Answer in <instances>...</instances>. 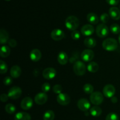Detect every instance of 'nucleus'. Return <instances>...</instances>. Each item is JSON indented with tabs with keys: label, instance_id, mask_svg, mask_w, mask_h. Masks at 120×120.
Instances as JSON below:
<instances>
[{
	"label": "nucleus",
	"instance_id": "nucleus-30",
	"mask_svg": "<svg viewBox=\"0 0 120 120\" xmlns=\"http://www.w3.org/2000/svg\"><path fill=\"white\" fill-rule=\"evenodd\" d=\"M110 31L114 34H118L120 33V27L117 24H113L110 26Z\"/></svg>",
	"mask_w": 120,
	"mask_h": 120
},
{
	"label": "nucleus",
	"instance_id": "nucleus-43",
	"mask_svg": "<svg viewBox=\"0 0 120 120\" xmlns=\"http://www.w3.org/2000/svg\"><path fill=\"white\" fill-rule=\"evenodd\" d=\"M5 1H11V0H5Z\"/></svg>",
	"mask_w": 120,
	"mask_h": 120
},
{
	"label": "nucleus",
	"instance_id": "nucleus-15",
	"mask_svg": "<svg viewBox=\"0 0 120 120\" xmlns=\"http://www.w3.org/2000/svg\"><path fill=\"white\" fill-rule=\"evenodd\" d=\"M81 33L84 36H90L94 32V28L93 26L90 24H86L81 28Z\"/></svg>",
	"mask_w": 120,
	"mask_h": 120
},
{
	"label": "nucleus",
	"instance_id": "nucleus-29",
	"mask_svg": "<svg viewBox=\"0 0 120 120\" xmlns=\"http://www.w3.org/2000/svg\"><path fill=\"white\" fill-rule=\"evenodd\" d=\"M83 91L87 94H91L93 92L94 87L90 84H86L83 87Z\"/></svg>",
	"mask_w": 120,
	"mask_h": 120
},
{
	"label": "nucleus",
	"instance_id": "nucleus-41",
	"mask_svg": "<svg viewBox=\"0 0 120 120\" xmlns=\"http://www.w3.org/2000/svg\"><path fill=\"white\" fill-rule=\"evenodd\" d=\"M111 102H112V103H116V102H117V101H118L117 98L115 97V96H112V98H111Z\"/></svg>",
	"mask_w": 120,
	"mask_h": 120
},
{
	"label": "nucleus",
	"instance_id": "nucleus-36",
	"mask_svg": "<svg viewBox=\"0 0 120 120\" xmlns=\"http://www.w3.org/2000/svg\"><path fill=\"white\" fill-rule=\"evenodd\" d=\"M50 89V85L48 82H45L42 86V90L44 92L47 93Z\"/></svg>",
	"mask_w": 120,
	"mask_h": 120
},
{
	"label": "nucleus",
	"instance_id": "nucleus-20",
	"mask_svg": "<svg viewBox=\"0 0 120 120\" xmlns=\"http://www.w3.org/2000/svg\"><path fill=\"white\" fill-rule=\"evenodd\" d=\"M14 120H31V116L25 112H19L15 114Z\"/></svg>",
	"mask_w": 120,
	"mask_h": 120
},
{
	"label": "nucleus",
	"instance_id": "nucleus-8",
	"mask_svg": "<svg viewBox=\"0 0 120 120\" xmlns=\"http://www.w3.org/2000/svg\"><path fill=\"white\" fill-rule=\"evenodd\" d=\"M103 94L107 98H112L116 92V88L112 85L107 84L105 85L103 89Z\"/></svg>",
	"mask_w": 120,
	"mask_h": 120
},
{
	"label": "nucleus",
	"instance_id": "nucleus-38",
	"mask_svg": "<svg viewBox=\"0 0 120 120\" xmlns=\"http://www.w3.org/2000/svg\"><path fill=\"white\" fill-rule=\"evenodd\" d=\"M8 43L9 44V47H12V48H14L17 45V42H16V40H14V39H9Z\"/></svg>",
	"mask_w": 120,
	"mask_h": 120
},
{
	"label": "nucleus",
	"instance_id": "nucleus-16",
	"mask_svg": "<svg viewBox=\"0 0 120 120\" xmlns=\"http://www.w3.org/2000/svg\"><path fill=\"white\" fill-rule=\"evenodd\" d=\"M109 15L114 20H118L120 19V10L116 7H112L109 9Z\"/></svg>",
	"mask_w": 120,
	"mask_h": 120
},
{
	"label": "nucleus",
	"instance_id": "nucleus-6",
	"mask_svg": "<svg viewBox=\"0 0 120 120\" xmlns=\"http://www.w3.org/2000/svg\"><path fill=\"white\" fill-rule=\"evenodd\" d=\"M8 95L9 98L12 100H16L22 95V89L19 87H13L8 91Z\"/></svg>",
	"mask_w": 120,
	"mask_h": 120
},
{
	"label": "nucleus",
	"instance_id": "nucleus-4",
	"mask_svg": "<svg viewBox=\"0 0 120 120\" xmlns=\"http://www.w3.org/2000/svg\"><path fill=\"white\" fill-rule=\"evenodd\" d=\"M90 102L94 105H98L102 104L104 101V96L102 93L99 91L93 92L90 96Z\"/></svg>",
	"mask_w": 120,
	"mask_h": 120
},
{
	"label": "nucleus",
	"instance_id": "nucleus-9",
	"mask_svg": "<svg viewBox=\"0 0 120 120\" xmlns=\"http://www.w3.org/2000/svg\"><path fill=\"white\" fill-rule=\"evenodd\" d=\"M65 36L64 32L60 29H55L50 33V36L53 40L56 41H60Z\"/></svg>",
	"mask_w": 120,
	"mask_h": 120
},
{
	"label": "nucleus",
	"instance_id": "nucleus-35",
	"mask_svg": "<svg viewBox=\"0 0 120 120\" xmlns=\"http://www.w3.org/2000/svg\"><path fill=\"white\" fill-rule=\"evenodd\" d=\"M71 36L72 39L74 40H78L80 38V33L79 31L77 30L73 31V32L71 34Z\"/></svg>",
	"mask_w": 120,
	"mask_h": 120
},
{
	"label": "nucleus",
	"instance_id": "nucleus-31",
	"mask_svg": "<svg viewBox=\"0 0 120 120\" xmlns=\"http://www.w3.org/2000/svg\"><path fill=\"white\" fill-rule=\"evenodd\" d=\"M8 71V66L7 64L2 60L0 61V73L3 74L6 73Z\"/></svg>",
	"mask_w": 120,
	"mask_h": 120
},
{
	"label": "nucleus",
	"instance_id": "nucleus-13",
	"mask_svg": "<svg viewBox=\"0 0 120 120\" xmlns=\"http://www.w3.org/2000/svg\"><path fill=\"white\" fill-rule=\"evenodd\" d=\"M48 95L45 92H39L35 96V102L38 105H43L48 101Z\"/></svg>",
	"mask_w": 120,
	"mask_h": 120
},
{
	"label": "nucleus",
	"instance_id": "nucleus-10",
	"mask_svg": "<svg viewBox=\"0 0 120 120\" xmlns=\"http://www.w3.org/2000/svg\"><path fill=\"white\" fill-rule=\"evenodd\" d=\"M77 107L82 111H87L90 108V103L87 99L81 98L77 102Z\"/></svg>",
	"mask_w": 120,
	"mask_h": 120
},
{
	"label": "nucleus",
	"instance_id": "nucleus-21",
	"mask_svg": "<svg viewBox=\"0 0 120 120\" xmlns=\"http://www.w3.org/2000/svg\"><path fill=\"white\" fill-rule=\"evenodd\" d=\"M9 41V34L8 32L4 29L0 30V43L1 44H4Z\"/></svg>",
	"mask_w": 120,
	"mask_h": 120
},
{
	"label": "nucleus",
	"instance_id": "nucleus-24",
	"mask_svg": "<svg viewBox=\"0 0 120 120\" xmlns=\"http://www.w3.org/2000/svg\"><path fill=\"white\" fill-rule=\"evenodd\" d=\"M10 48L7 45H2L0 50V55L2 58H7L10 55Z\"/></svg>",
	"mask_w": 120,
	"mask_h": 120
},
{
	"label": "nucleus",
	"instance_id": "nucleus-23",
	"mask_svg": "<svg viewBox=\"0 0 120 120\" xmlns=\"http://www.w3.org/2000/svg\"><path fill=\"white\" fill-rule=\"evenodd\" d=\"M96 40L94 38L92 37H87L84 40V44L85 46L87 48H92L96 47Z\"/></svg>",
	"mask_w": 120,
	"mask_h": 120
},
{
	"label": "nucleus",
	"instance_id": "nucleus-44",
	"mask_svg": "<svg viewBox=\"0 0 120 120\" xmlns=\"http://www.w3.org/2000/svg\"></svg>",
	"mask_w": 120,
	"mask_h": 120
},
{
	"label": "nucleus",
	"instance_id": "nucleus-27",
	"mask_svg": "<svg viewBox=\"0 0 120 120\" xmlns=\"http://www.w3.org/2000/svg\"><path fill=\"white\" fill-rule=\"evenodd\" d=\"M55 118V113L52 110H48L44 113L43 120H53Z\"/></svg>",
	"mask_w": 120,
	"mask_h": 120
},
{
	"label": "nucleus",
	"instance_id": "nucleus-33",
	"mask_svg": "<svg viewBox=\"0 0 120 120\" xmlns=\"http://www.w3.org/2000/svg\"><path fill=\"white\" fill-rule=\"evenodd\" d=\"M109 19H110V15L107 13H103L101 15L100 20L103 24L107 23L108 21H109Z\"/></svg>",
	"mask_w": 120,
	"mask_h": 120
},
{
	"label": "nucleus",
	"instance_id": "nucleus-5",
	"mask_svg": "<svg viewBox=\"0 0 120 120\" xmlns=\"http://www.w3.org/2000/svg\"><path fill=\"white\" fill-rule=\"evenodd\" d=\"M96 34L100 38L106 37L109 34V29L105 24H100L96 28Z\"/></svg>",
	"mask_w": 120,
	"mask_h": 120
},
{
	"label": "nucleus",
	"instance_id": "nucleus-37",
	"mask_svg": "<svg viewBox=\"0 0 120 120\" xmlns=\"http://www.w3.org/2000/svg\"><path fill=\"white\" fill-rule=\"evenodd\" d=\"M13 82V79L12 77H11V76H6L5 78H4L3 80V82L5 85H9L11 84Z\"/></svg>",
	"mask_w": 120,
	"mask_h": 120
},
{
	"label": "nucleus",
	"instance_id": "nucleus-32",
	"mask_svg": "<svg viewBox=\"0 0 120 120\" xmlns=\"http://www.w3.org/2000/svg\"><path fill=\"white\" fill-rule=\"evenodd\" d=\"M105 120H119V117L116 113L110 112L107 115Z\"/></svg>",
	"mask_w": 120,
	"mask_h": 120
},
{
	"label": "nucleus",
	"instance_id": "nucleus-18",
	"mask_svg": "<svg viewBox=\"0 0 120 120\" xmlns=\"http://www.w3.org/2000/svg\"><path fill=\"white\" fill-rule=\"evenodd\" d=\"M21 72H22V71H21L20 67H19L18 65H16L12 66L10 69L11 76L13 78H18L21 75Z\"/></svg>",
	"mask_w": 120,
	"mask_h": 120
},
{
	"label": "nucleus",
	"instance_id": "nucleus-17",
	"mask_svg": "<svg viewBox=\"0 0 120 120\" xmlns=\"http://www.w3.org/2000/svg\"><path fill=\"white\" fill-rule=\"evenodd\" d=\"M42 57V54L39 49H34L30 51V58L34 62H38L41 60Z\"/></svg>",
	"mask_w": 120,
	"mask_h": 120
},
{
	"label": "nucleus",
	"instance_id": "nucleus-22",
	"mask_svg": "<svg viewBox=\"0 0 120 120\" xmlns=\"http://www.w3.org/2000/svg\"><path fill=\"white\" fill-rule=\"evenodd\" d=\"M87 20L91 24H97L99 22V18L95 13L90 12L87 16Z\"/></svg>",
	"mask_w": 120,
	"mask_h": 120
},
{
	"label": "nucleus",
	"instance_id": "nucleus-12",
	"mask_svg": "<svg viewBox=\"0 0 120 120\" xmlns=\"http://www.w3.org/2000/svg\"><path fill=\"white\" fill-rule=\"evenodd\" d=\"M56 71L53 68H47L43 70L42 75L46 80H52L56 76Z\"/></svg>",
	"mask_w": 120,
	"mask_h": 120
},
{
	"label": "nucleus",
	"instance_id": "nucleus-3",
	"mask_svg": "<svg viewBox=\"0 0 120 120\" xmlns=\"http://www.w3.org/2000/svg\"><path fill=\"white\" fill-rule=\"evenodd\" d=\"M73 71L75 74L78 76H82L86 73V67L83 62L80 61H77L74 64Z\"/></svg>",
	"mask_w": 120,
	"mask_h": 120
},
{
	"label": "nucleus",
	"instance_id": "nucleus-42",
	"mask_svg": "<svg viewBox=\"0 0 120 120\" xmlns=\"http://www.w3.org/2000/svg\"><path fill=\"white\" fill-rule=\"evenodd\" d=\"M118 42H119V43L120 44V34L119 36H118Z\"/></svg>",
	"mask_w": 120,
	"mask_h": 120
},
{
	"label": "nucleus",
	"instance_id": "nucleus-28",
	"mask_svg": "<svg viewBox=\"0 0 120 120\" xmlns=\"http://www.w3.org/2000/svg\"><path fill=\"white\" fill-rule=\"evenodd\" d=\"M5 111L8 114H12L16 111V107L12 104H7L5 105Z\"/></svg>",
	"mask_w": 120,
	"mask_h": 120
},
{
	"label": "nucleus",
	"instance_id": "nucleus-7",
	"mask_svg": "<svg viewBox=\"0 0 120 120\" xmlns=\"http://www.w3.org/2000/svg\"><path fill=\"white\" fill-rule=\"evenodd\" d=\"M57 102L61 105H67L70 102V97L65 93H60L57 96Z\"/></svg>",
	"mask_w": 120,
	"mask_h": 120
},
{
	"label": "nucleus",
	"instance_id": "nucleus-19",
	"mask_svg": "<svg viewBox=\"0 0 120 120\" xmlns=\"http://www.w3.org/2000/svg\"><path fill=\"white\" fill-rule=\"evenodd\" d=\"M68 60H69V58H68V54L65 52H60L57 55V61L60 65H64L66 64L68 62Z\"/></svg>",
	"mask_w": 120,
	"mask_h": 120
},
{
	"label": "nucleus",
	"instance_id": "nucleus-26",
	"mask_svg": "<svg viewBox=\"0 0 120 120\" xmlns=\"http://www.w3.org/2000/svg\"><path fill=\"white\" fill-rule=\"evenodd\" d=\"M90 113L93 116L97 117L101 114L102 109H101L100 107L98 106H94L90 109Z\"/></svg>",
	"mask_w": 120,
	"mask_h": 120
},
{
	"label": "nucleus",
	"instance_id": "nucleus-39",
	"mask_svg": "<svg viewBox=\"0 0 120 120\" xmlns=\"http://www.w3.org/2000/svg\"><path fill=\"white\" fill-rule=\"evenodd\" d=\"M8 98H9V96H8V95L6 94H2L0 96V100L2 102H7L8 101Z\"/></svg>",
	"mask_w": 120,
	"mask_h": 120
},
{
	"label": "nucleus",
	"instance_id": "nucleus-2",
	"mask_svg": "<svg viewBox=\"0 0 120 120\" xmlns=\"http://www.w3.org/2000/svg\"><path fill=\"white\" fill-rule=\"evenodd\" d=\"M80 21L76 16L71 15L68 16L65 21V25L68 29L75 31L79 27Z\"/></svg>",
	"mask_w": 120,
	"mask_h": 120
},
{
	"label": "nucleus",
	"instance_id": "nucleus-40",
	"mask_svg": "<svg viewBox=\"0 0 120 120\" xmlns=\"http://www.w3.org/2000/svg\"><path fill=\"white\" fill-rule=\"evenodd\" d=\"M106 1L109 5L112 6L117 5L119 3V0H106Z\"/></svg>",
	"mask_w": 120,
	"mask_h": 120
},
{
	"label": "nucleus",
	"instance_id": "nucleus-34",
	"mask_svg": "<svg viewBox=\"0 0 120 120\" xmlns=\"http://www.w3.org/2000/svg\"><path fill=\"white\" fill-rule=\"evenodd\" d=\"M53 91L55 93V94H59L62 93V87L59 84H56L53 87Z\"/></svg>",
	"mask_w": 120,
	"mask_h": 120
},
{
	"label": "nucleus",
	"instance_id": "nucleus-1",
	"mask_svg": "<svg viewBox=\"0 0 120 120\" xmlns=\"http://www.w3.org/2000/svg\"><path fill=\"white\" fill-rule=\"evenodd\" d=\"M102 46L107 51H114L118 48V42L114 38H109L103 41Z\"/></svg>",
	"mask_w": 120,
	"mask_h": 120
},
{
	"label": "nucleus",
	"instance_id": "nucleus-14",
	"mask_svg": "<svg viewBox=\"0 0 120 120\" xmlns=\"http://www.w3.org/2000/svg\"><path fill=\"white\" fill-rule=\"evenodd\" d=\"M33 100L29 96H26L22 100L21 102V107L24 110H28L33 106Z\"/></svg>",
	"mask_w": 120,
	"mask_h": 120
},
{
	"label": "nucleus",
	"instance_id": "nucleus-11",
	"mask_svg": "<svg viewBox=\"0 0 120 120\" xmlns=\"http://www.w3.org/2000/svg\"><path fill=\"white\" fill-rule=\"evenodd\" d=\"M94 56V53L90 49H84L81 54V58L86 62L91 61Z\"/></svg>",
	"mask_w": 120,
	"mask_h": 120
},
{
	"label": "nucleus",
	"instance_id": "nucleus-25",
	"mask_svg": "<svg viewBox=\"0 0 120 120\" xmlns=\"http://www.w3.org/2000/svg\"><path fill=\"white\" fill-rule=\"evenodd\" d=\"M87 68V70L89 72L94 73L96 72L98 70V69H99V66H98V64L97 62L92 61V62H90L88 64Z\"/></svg>",
	"mask_w": 120,
	"mask_h": 120
}]
</instances>
